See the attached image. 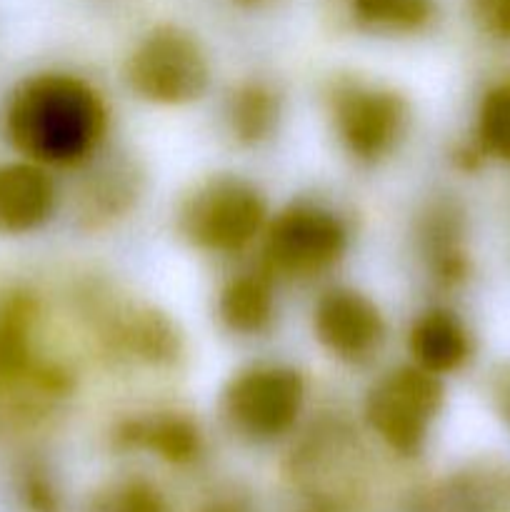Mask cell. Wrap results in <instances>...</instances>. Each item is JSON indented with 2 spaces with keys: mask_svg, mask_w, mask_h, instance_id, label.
<instances>
[{
  "mask_svg": "<svg viewBox=\"0 0 510 512\" xmlns=\"http://www.w3.org/2000/svg\"><path fill=\"white\" fill-rule=\"evenodd\" d=\"M108 110L98 90L65 73H40L10 93L3 110L8 143L40 165H78L103 143Z\"/></svg>",
  "mask_w": 510,
  "mask_h": 512,
  "instance_id": "1",
  "label": "cell"
},
{
  "mask_svg": "<svg viewBox=\"0 0 510 512\" xmlns=\"http://www.w3.org/2000/svg\"><path fill=\"white\" fill-rule=\"evenodd\" d=\"M265 215V200L253 185L238 178H213L185 198L178 228L195 248L238 253L263 230Z\"/></svg>",
  "mask_w": 510,
  "mask_h": 512,
  "instance_id": "2",
  "label": "cell"
},
{
  "mask_svg": "<svg viewBox=\"0 0 510 512\" xmlns=\"http://www.w3.org/2000/svg\"><path fill=\"white\" fill-rule=\"evenodd\" d=\"M440 408L443 385L438 375L418 365H405L373 385L365 400V418L390 450L418 455Z\"/></svg>",
  "mask_w": 510,
  "mask_h": 512,
  "instance_id": "3",
  "label": "cell"
},
{
  "mask_svg": "<svg viewBox=\"0 0 510 512\" xmlns=\"http://www.w3.org/2000/svg\"><path fill=\"white\" fill-rule=\"evenodd\" d=\"M128 83L143 100L158 105H185L208 88L210 68L193 35L178 28H158L133 50Z\"/></svg>",
  "mask_w": 510,
  "mask_h": 512,
  "instance_id": "4",
  "label": "cell"
},
{
  "mask_svg": "<svg viewBox=\"0 0 510 512\" xmlns=\"http://www.w3.org/2000/svg\"><path fill=\"white\" fill-rule=\"evenodd\" d=\"M305 400L300 373L280 365L243 370L223 393V410L235 433L248 440H275L298 420Z\"/></svg>",
  "mask_w": 510,
  "mask_h": 512,
  "instance_id": "5",
  "label": "cell"
},
{
  "mask_svg": "<svg viewBox=\"0 0 510 512\" xmlns=\"http://www.w3.org/2000/svg\"><path fill=\"white\" fill-rule=\"evenodd\" d=\"M348 235L330 210L290 205L270 223L265 235V268L285 278H310L333 268L345 253Z\"/></svg>",
  "mask_w": 510,
  "mask_h": 512,
  "instance_id": "6",
  "label": "cell"
},
{
  "mask_svg": "<svg viewBox=\"0 0 510 512\" xmlns=\"http://www.w3.org/2000/svg\"><path fill=\"white\" fill-rule=\"evenodd\" d=\"M335 133L358 160L385 158L403 138L408 105L393 90L345 83L333 93Z\"/></svg>",
  "mask_w": 510,
  "mask_h": 512,
  "instance_id": "7",
  "label": "cell"
},
{
  "mask_svg": "<svg viewBox=\"0 0 510 512\" xmlns=\"http://www.w3.org/2000/svg\"><path fill=\"white\" fill-rule=\"evenodd\" d=\"M315 338L325 350L345 363H363L385 338L378 305L368 295L350 288H333L320 295L313 313Z\"/></svg>",
  "mask_w": 510,
  "mask_h": 512,
  "instance_id": "8",
  "label": "cell"
},
{
  "mask_svg": "<svg viewBox=\"0 0 510 512\" xmlns=\"http://www.w3.org/2000/svg\"><path fill=\"white\" fill-rule=\"evenodd\" d=\"M33 323L35 303L28 295H10L0 305V390L33 383L40 395H58L65 390V375L33 365Z\"/></svg>",
  "mask_w": 510,
  "mask_h": 512,
  "instance_id": "9",
  "label": "cell"
},
{
  "mask_svg": "<svg viewBox=\"0 0 510 512\" xmlns=\"http://www.w3.org/2000/svg\"><path fill=\"white\" fill-rule=\"evenodd\" d=\"M58 193L48 170L33 160L0 165V235H25L53 218Z\"/></svg>",
  "mask_w": 510,
  "mask_h": 512,
  "instance_id": "10",
  "label": "cell"
},
{
  "mask_svg": "<svg viewBox=\"0 0 510 512\" xmlns=\"http://www.w3.org/2000/svg\"><path fill=\"white\" fill-rule=\"evenodd\" d=\"M115 443L123 450H145L170 465H190L203 450V438L193 420L185 415L160 413L120 423Z\"/></svg>",
  "mask_w": 510,
  "mask_h": 512,
  "instance_id": "11",
  "label": "cell"
},
{
  "mask_svg": "<svg viewBox=\"0 0 510 512\" xmlns=\"http://www.w3.org/2000/svg\"><path fill=\"white\" fill-rule=\"evenodd\" d=\"M410 355L415 365L433 375H448L463 368L473 353L465 325L448 310H428L410 328Z\"/></svg>",
  "mask_w": 510,
  "mask_h": 512,
  "instance_id": "12",
  "label": "cell"
},
{
  "mask_svg": "<svg viewBox=\"0 0 510 512\" xmlns=\"http://www.w3.org/2000/svg\"><path fill=\"white\" fill-rule=\"evenodd\" d=\"M423 512H510V475L498 470L455 475L425 500Z\"/></svg>",
  "mask_w": 510,
  "mask_h": 512,
  "instance_id": "13",
  "label": "cell"
},
{
  "mask_svg": "<svg viewBox=\"0 0 510 512\" xmlns=\"http://www.w3.org/2000/svg\"><path fill=\"white\" fill-rule=\"evenodd\" d=\"M275 313V298L265 275H240L223 288L218 315L225 328L240 335L263 333Z\"/></svg>",
  "mask_w": 510,
  "mask_h": 512,
  "instance_id": "14",
  "label": "cell"
},
{
  "mask_svg": "<svg viewBox=\"0 0 510 512\" xmlns=\"http://www.w3.org/2000/svg\"><path fill=\"white\" fill-rule=\"evenodd\" d=\"M110 338L123 350L145 363H173L180 353V340L173 323L155 310H133L128 318L115 323Z\"/></svg>",
  "mask_w": 510,
  "mask_h": 512,
  "instance_id": "15",
  "label": "cell"
},
{
  "mask_svg": "<svg viewBox=\"0 0 510 512\" xmlns=\"http://www.w3.org/2000/svg\"><path fill=\"white\" fill-rule=\"evenodd\" d=\"M278 123V98L260 83H245L230 95V133L243 145H258L268 138Z\"/></svg>",
  "mask_w": 510,
  "mask_h": 512,
  "instance_id": "16",
  "label": "cell"
},
{
  "mask_svg": "<svg viewBox=\"0 0 510 512\" xmlns=\"http://www.w3.org/2000/svg\"><path fill=\"white\" fill-rule=\"evenodd\" d=\"M85 512H170L163 490L143 475L113 478L90 493Z\"/></svg>",
  "mask_w": 510,
  "mask_h": 512,
  "instance_id": "17",
  "label": "cell"
},
{
  "mask_svg": "<svg viewBox=\"0 0 510 512\" xmlns=\"http://www.w3.org/2000/svg\"><path fill=\"white\" fill-rule=\"evenodd\" d=\"M350 13L363 28L385 33H413L433 18V0H348Z\"/></svg>",
  "mask_w": 510,
  "mask_h": 512,
  "instance_id": "18",
  "label": "cell"
},
{
  "mask_svg": "<svg viewBox=\"0 0 510 512\" xmlns=\"http://www.w3.org/2000/svg\"><path fill=\"white\" fill-rule=\"evenodd\" d=\"M453 210H435L428 230V255L433 258V270L443 283H458L468 273L463 248H460V228Z\"/></svg>",
  "mask_w": 510,
  "mask_h": 512,
  "instance_id": "19",
  "label": "cell"
},
{
  "mask_svg": "<svg viewBox=\"0 0 510 512\" xmlns=\"http://www.w3.org/2000/svg\"><path fill=\"white\" fill-rule=\"evenodd\" d=\"M478 145L485 155L510 163V80L490 88L480 103Z\"/></svg>",
  "mask_w": 510,
  "mask_h": 512,
  "instance_id": "20",
  "label": "cell"
},
{
  "mask_svg": "<svg viewBox=\"0 0 510 512\" xmlns=\"http://www.w3.org/2000/svg\"><path fill=\"white\" fill-rule=\"evenodd\" d=\"M130 173L128 175H120V173H110L108 180H100L95 183V188L90 190V200H93V213L105 215H115L120 210L128 208V203L133 200L135 190L130 185Z\"/></svg>",
  "mask_w": 510,
  "mask_h": 512,
  "instance_id": "21",
  "label": "cell"
},
{
  "mask_svg": "<svg viewBox=\"0 0 510 512\" xmlns=\"http://www.w3.org/2000/svg\"><path fill=\"white\" fill-rule=\"evenodd\" d=\"M470 8L483 33L510 40V0H470Z\"/></svg>",
  "mask_w": 510,
  "mask_h": 512,
  "instance_id": "22",
  "label": "cell"
},
{
  "mask_svg": "<svg viewBox=\"0 0 510 512\" xmlns=\"http://www.w3.org/2000/svg\"><path fill=\"white\" fill-rule=\"evenodd\" d=\"M198 512H250V510L245 508L243 503H238V500L220 498V500H213V503L203 505Z\"/></svg>",
  "mask_w": 510,
  "mask_h": 512,
  "instance_id": "23",
  "label": "cell"
},
{
  "mask_svg": "<svg viewBox=\"0 0 510 512\" xmlns=\"http://www.w3.org/2000/svg\"><path fill=\"white\" fill-rule=\"evenodd\" d=\"M495 400H498L500 410H503L505 420L510 423V375H505L503 380H500L498 390H495Z\"/></svg>",
  "mask_w": 510,
  "mask_h": 512,
  "instance_id": "24",
  "label": "cell"
},
{
  "mask_svg": "<svg viewBox=\"0 0 510 512\" xmlns=\"http://www.w3.org/2000/svg\"><path fill=\"white\" fill-rule=\"evenodd\" d=\"M240 3H258V0H240Z\"/></svg>",
  "mask_w": 510,
  "mask_h": 512,
  "instance_id": "25",
  "label": "cell"
}]
</instances>
